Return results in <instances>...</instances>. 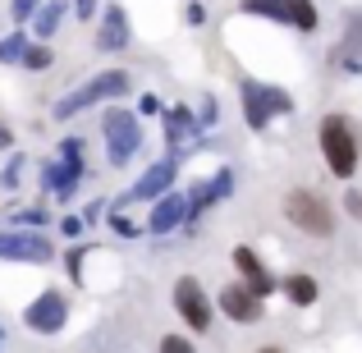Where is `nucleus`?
<instances>
[{
	"mask_svg": "<svg viewBox=\"0 0 362 353\" xmlns=\"http://www.w3.org/2000/svg\"><path fill=\"white\" fill-rule=\"evenodd\" d=\"M78 230H83V221H78V216H64V238H74Z\"/></svg>",
	"mask_w": 362,
	"mask_h": 353,
	"instance_id": "obj_31",
	"label": "nucleus"
},
{
	"mask_svg": "<svg viewBox=\"0 0 362 353\" xmlns=\"http://www.w3.org/2000/svg\"><path fill=\"white\" fill-rule=\"evenodd\" d=\"M64 9H69V0H46L42 9H33V14H37L33 28H37V37H42V42H46V37H55V28H60Z\"/></svg>",
	"mask_w": 362,
	"mask_h": 353,
	"instance_id": "obj_17",
	"label": "nucleus"
},
{
	"mask_svg": "<svg viewBox=\"0 0 362 353\" xmlns=\"http://www.w3.org/2000/svg\"><path fill=\"white\" fill-rule=\"evenodd\" d=\"M280 289H284V299L298 303V308H312V303L321 299V284L312 280V275H289V280H284Z\"/></svg>",
	"mask_w": 362,
	"mask_h": 353,
	"instance_id": "obj_16",
	"label": "nucleus"
},
{
	"mask_svg": "<svg viewBox=\"0 0 362 353\" xmlns=\"http://www.w3.org/2000/svg\"><path fill=\"white\" fill-rule=\"evenodd\" d=\"M206 188H211V202H221V197H230L234 175H230V170H221V175H216V184H206Z\"/></svg>",
	"mask_w": 362,
	"mask_h": 353,
	"instance_id": "obj_23",
	"label": "nucleus"
},
{
	"mask_svg": "<svg viewBox=\"0 0 362 353\" xmlns=\"http://www.w3.org/2000/svg\"><path fill=\"white\" fill-rule=\"evenodd\" d=\"M188 221V207H184V193H160V202H156V212H151V221H147V230L151 234H170V230H179V225Z\"/></svg>",
	"mask_w": 362,
	"mask_h": 353,
	"instance_id": "obj_13",
	"label": "nucleus"
},
{
	"mask_svg": "<svg viewBox=\"0 0 362 353\" xmlns=\"http://www.w3.org/2000/svg\"><path fill=\"white\" fill-rule=\"evenodd\" d=\"M101 129H106V142H110L106 151H110L115 166H124V161L142 147V129H138V115H133V110H106Z\"/></svg>",
	"mask_w": 362,
	"mask_h": 353,
	"instance_id": "obj_6",
	"label": "nucleus"
},
{
	"mask_svg": "<svg viewBox=\"0 0 362 353\" xmlns=\"http://www.w3.org/2000/svg\"><path fill=\"white\" fill-rule=\"evenodd\" d=\"M0 257L9 262H51V243L42 234H28V230H14V234H0Z\"/></svg>",
	"mask_w": 362,
	"mask_h": 353,
	"instance_id": "obj_9",
	"label": "nucleus"
},
{
	"mask_svg": "<svg viewBox=\"0 0 362 353\" xmlns=\"http://www.w3.org/2000/svg\"><path fill=\"white\" fill-rule=\"evenodd\" d=\"M165 138H170V161H184L188 151L202 147V124L193 120L188 106H175L165 110Z\"/></svg>",
	"mask_w": 362,
	"mask_h": 353,
	"instance_id": "obj_7",
	"label": "nucleus"
},
{
	"mask_svg": "<svg viewBox=\"0 0 362 353\" xmlns=\"http://www.w3.org/2000/svg\"><path fill=\"white\" fill-rule=\"evenodd\" d=\"M243 14H262L271 23H284V0H239Z\"/></svg>",
	"mask_w": 362,
	"mask_h": 353,
	"instance_id": "obj_20",
	"label": "nucleus"
},
{
	"mask_svg": "<svg viewBox=\"0 0 362 353\" xmlns=\"http://www.w3.org/2000/svg\"><path fill=\"white\" fill-rule=\"evenodd\" d=\"M221 312L230 321H252V317H262V299H252L243 284H225L221 289Z\"/></svg>",
	"mask_w": 362,
	"mask_h": 353,
	"instance_id": "obj_15",
	"label": "nucleus"
},
{
	"mask_svg": "<svg viewBox=\"0 0 362 353\" xmlns=\"http://www.w3.org/2000/svg\"><path fill=\"white\" fill-rule=\"evenodd\" d=\"M175 308H179V317H184L193 330H211V303H206L202 284H197L193 275L175 280Z\"/></svg>",
	"mask_w": 362,
	"mask_h": 353,
	"instance_id": "obj_8",
	"label": "nucleus"
},
{
	"mask_svg": "<svg viewBox=\"0 0 362 353\" xmlns=\"http://www.w3.org/2000/svg\"><path fill=\"white\" fill-rule=\"evenodd\" d=\"M344 207H349L354 216H362V193H349V197H344Z\"/></svg>",
	"mask_w": 362,
	"mask_h": 353,
	"instance_id": "obj_33",
	"label": "nucleus"
},
{
	"mask_svg": "<svg viewBox=\"0 0 362 353\" xmlns=\"http://www.w3.org/2000/svg\"><path fill=\"white\" fill-rule=\"evenodd\" d=\"M284 216H289V225H298L303 234H317V238L335 234V216H330V207L321 202L317 193H289L284 197Z\"/></svg>",
	"mask_w": 362,
	"mask_h": 353,
	"instance_id": "obj_4",
	"label": "nucleus"
},
{
	"mask_svg": "<svg viewBox=\"0 0 362 353\" xmlns=\"http://www.w3.org/2000/svg\"><path fill=\"white\" fill-rule=\"evenodd\" d=\"M284 23H293L298 33H312L317 28V5L312 0H284Z\"/></svg>",
	"mask_w": 362,
	"mask_h": 353,
	"instance_id": "obj_18",
	"label": "nucleus"
},
{
	"mask_svg": "<svg viewBox=\"0 0 362 353\" xmlns=\"http://www.w3.org/2000/svg\"><path fill=\"white\" fill-rule=\"evenodd\" d=\"M64 321H69V299L60 289H42L23 308V326L37 335H55V330H64Z\"/></svg>",
	"mask_w": 362,
	"mask_h": 353,
	"instance_id": "obj_5",
	"label": "nucleus"
},
{
	"mask_svg": "<svg viewBox=\"0 0 362 353\" xmlns=\"http://www.w3.org/2000/svg\"><path fill=\"white\" fill-rule=\"evenodd\" d=\"M317 138H321V156H326V166L335 170L339 179L354 175V170H358V156H362V138H358L354 120L326 115V120H321V129H317Z\"/></svg>",
	"mask_w": 362,
	"mask_h": 353,
	"instance_id": "obj_1",
	"label": "nucleus"
},
{
	"mask_svg": "<svg viewBox=\"0 0 362 353\" xmlns=\"http://www.w3.org/2000/svg\"><path fill=\"white\" fill-rule=\"evenodd\" d=\"M239 97H243L247 129H266L271 115H289V110H293L289 92H284V88H266V83H257V79H243L239 83Z\"/></svg>",
	"mask_w": 362,
	"mask_h": 353,
	"instance_id": "obj_3",
	"label": "nucleus"
},
{
	"mask_svg": "<svg viewBox=\"0 0 362 353\" xmlns=\"http://www.w3.org/2000/svg\"><path fill=\"white\" fill-rule=\"evenodd\" d=\"M18 175H23V156H9V166H5V175H0V184H5V188H18Z\"/></svg>",
	"mask_w": 362,
	"mask_h": 353,
	"instance_id": "obj_24",
	"label": "nucleus"
},
{
	"mask_svg": "<svg viewBox=\"0 0 362 353\" xmlns=\"http://www.w3.org/2000/svg\"><path fill=\"white\" fill-rule=\"evenodd\" d=\"M160 353H193V345H188L184 335H165L160 340Z\"/></svg>",
	"mask_w": 362,
	"mask_h": 353,
	"instance_id": "obj_25",
	"label": "nucleus"
},
{
	"mask_svg": "<svg viewBox=\"0 0 362 353\" xmlns=\"http://www.w3.org/2000/svg\"><path fill=\"white\" fill-rule=\"evenodd\" d=\"M5 147H14V133H9L5 124H0V151H5Z\"/></svg>",
	"mask_w": 362,
	"mask_h": 353,
	"instance_id": "obj_34",
	"label": "nucleus"
},
{
	"mask_svg": "<svg viewBox=\"0 0 362 353\" xmlns=\"http://www.w3.org/2000/svg\"><path fill=\"white\" fill-rule=\"evenodd\" d=\"M23 42H28V33L0 37V64H18V51H23Z\"/></svg>",
	"mask_w": 362,
	"mask_h": 353,
	"instance_id": "obj_21",
	"label": "nucleus"
},
{
	"mask_svg": "<svg viewBox=\"0 0 362 353\" xmlns=\"http://www.w3.org/2000/svg\"><path fill=\"white\" fill-rule=\"evenodd\" d=\"M156 110H160V101L151 97V92H142L138 97V115H156Z\"/></svg>",
	"mask_w": 362,
	"mask_h": 353,
	"instance_id": "obj_29",
	"label": "nucleus"
},
{
	"mask_svg": "<svg viewBox=\"0 0 362 353\" xmlns=\"http://www.w3.org/2000/svg\"><path fill=\"white\" fill-rule=\"evenodd\" d=\"M42 221H46V212H42V207H23V212L14 216V225H18V230H37Z\"/></svg>",
	"mask_w": 362,
	"mask_h": 353,
	"instance_id": "obj_22",
	"label": "nucleus"
},
{
	"mask_svg": "<svg viewBox=\"0 0 362 353\" xmlns=\"http://www.w3.org/2000/svg\"><path fill=\"white\" fill-rule=\"evenodd\" d=\"M129 46V14L119 5L101 9V33H97V51H124Z\"/></svg>",
	"mask_w": 362,
	"mask_h": 353,
	"instance_id": "obj_14",
	"label": "nucleus"
},
{
	"mask_svg": "<svg viewBox=\"0 0 362 353\" xmlns=\"http://www.w3.org/2000/svg\"><path fill=\"white\" fill-rule=\"evenodd\" d=\"M262 353H280V349H262Z\"/></svg>",
	"mask_w": 362,
	"mask_h": 353,
	"instance_id": "obj_35",
	"label": "nucleus"
},
{
	"mask_svg": "<svg viewBox=\"0 0 362 353\" xmlns=\"http://www.w3.org/2000/svg\"><path fill=\"white\" fill-rule=\"evenodd\" d=\"M184 18H188V23L197 28V23H202V18H206V9H202V5H188V14H184Z\"/></svg>",
	"mask_w": 362,
	"mask_h": 353,
	"instance_id": "obj_32",
	"label": "nucleus"
},
{
	"mask_svg": "<svg viewBox=\"0 0 362 353\" xmlns=\"http://www.w3.org/2000/svg\"><path fill=\"white\" fill-rule=\"evenodd\" d=\"M37 5H42V0H14V23H28Z\"/></svg>",
	"mask_w": 362,
	"mask_h": 353,
	"instance_id": "obj_27",
	"label": "nucleus"
},
{
	"mask_svg": "<svg viewBox=\"0 0 362 353\" xmlns=\"http://www.w3.org/2000/svg\"><path fill=\"white\" fill-rule=\"evenodd\" d=\"M78 179H83V156H64V151H60V161H55V166H46L42 184L51 188L60 202H69V197L78 193Z\"/></svg>",
	"mask_w": 362,
	"mask_h": 353,
	"instance_id": "obj_10",
	"label": "nucleus"
},
{
	"mask_svg": "<svg viewBox=\"0 0 362 353\" xmlns=\"http://www.w3.org/2000/svg\"><path fill=\"white\" fill-rule=\"evenodd\" d=\"M234 266H239V275H243V289L252 294V299H266V294H275V280L266 275V266L257 262V253L247 243L234 248Z\"/></svg>",
	"mask_w": 362,
	"mask_h": 353,
	"instance_id": "obj_11",
	"label": "nucleus"
},
{
	"mask_svg": "<svg viewBox=\"0 0 362 353\" xmlns=\"http://www.w3.org/2000/svg\"><path fill=\"white\" fill-rule=\"evenodd\" d=\"M97 5L101 0H74V14H78L83 23H92V18H97Z\"/></svg>",
	"mask_w": 362,
	"mask_h": 353,
	"instance_id": "obj_26",
	"label": "nucleus"
},
{
	"mask_svg": "<svg viewBox=\"0 0 362 353\" xmlns=\"http://www.w3.org/2000/svg\"><path fill=\"white\" fill-rule=\"evenodd\" d=\"M175 179H179V161H156V166H151L147 175H142L138 184H133L129 202H147V197L170 193V188H175Z\"/></svg>",
	"mask_w": 362,
	"mask_h": 353,
	"instance_id": "obj_12",
	"label": "nucleus"
},
{
	"mask_svg": "<svg viewBox=\"0 0 362 353\" xmlns=\"http://www.w3.org/2000/svg\"><path fill=\"white\" fill-rule=\"evenodd\" d=\"M110 225H115V234H124V238H138V225H133L129 216H110Z\"/></svg>",
	"mask_w": 362,
	"mask_h": 353,
	"instance_id": "obj_28",
	"label": "nucleus"
},
{
	"mask_svg": "<svg viewBox=\"0 0 362 353\" xmlns=\"http://www.w3.org/2000/svg\"><path fill=\"white\" fill-rule=\"evenodd\" d=\"M51 46H42V42H23V51H18V64L23 69H33V74H42V69H51Z\"/></svg>",
	"mask_w": 362,
	"mask_h": 353,
	"instance_id": "obj_19",
	"label": "nucleus"
},
{
	"mask_svg": "<svg viewBox=\"0 0 362 353\" xmlns=\"http://www.w3.org/2000/svg\"><path fill=\"white\" fill-rule=\"evenodd\" d=\"M216 120H221V106H216V101H206V106H202V120H197V124L206 129V124H216Z\"/></svg>",
	"mask_w": 362,
	"mask_h": 353,
	"instance_id": "obj_30",
	"label": "nucleus"
},
{
	"mask_svg": "<svg viewBox=\"0 0 362 353\" xmlns=\"http://www.w3.org/2000/svg\"><path fill=\"white\" fill-rule=\"evenodd\" d=\"M133 83H129V74H119V69H106V74H97V79H88L83 88H74L69 97H60V106H55V120H74V115H83L88 106H101V101H115L124 97Z\"/></svg>",
	"mask_w": 362,
	"mask_h": 353,
	"instance_id": "obj_2",
	"label": "nucleus"
}]
</instances>
